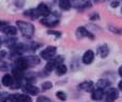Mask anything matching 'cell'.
<instances>
[{
	"instance_id": "obj_1",
	"label": "cell",
	"mask_w": 122,
	"mask_h": 102,
	"mask_svg": "<svg viewBox=\"0 0 122 102\" xmlns=\"http://www.w3.org/2000/svg\"><path fill=\"white\" fill-rule=\"evenodd\" d=\"M16 24L18 26L20 30H21V33L26 37H32L33 33H34V27L28 23V22H23V21H17Z\"/></svg>"
},
{
	"instance_id": "obj_2",
	"label": "cell",
	"mask_w": 122,
	"mask_h": 102,
	"mask_svg": "<svg viewBox=\"0 0 122 102\" xmlns=\"http://www.w3.org/2000/svg\"><path fill=\"white\" fill-rule=\"evenodd\" d=\"M55 54H56V47L55 46H49L40 52V57L44 58V60H51L55 56Z\"/></svg>"
},
{
	"instance_id": "obj_3",
	"label": "cell",
	"mask_w": 122,
	"mask_h": 102,
	"mask_svg": "<svg viewBox=\"0 0 122 102\" xmlns=\"http://www.w3.org/2000/svg\"><path fill=\"white\" fill-rule=\"evenodd\" d=\"M9 101L11 102H32L30 96L27 95H11L9 96Z\"/></svg>"
},
{
	"instance_id": "obj_4",
	"label": "cell",
	"mask_w": 122,
	"mask_h": 102,
	"mask_svg": "<svg viewBox=\"0 0 122 102\" xmlns=\"http://www.w3.org/2000/svg\"><path fill=\"white\" fill-rule=\"evenodd\" d=\"M27 67H29V65L27 62V58L26 57H18L15 61V68H17L20 70H25Z\"/></svg>"
},
{
	"instance_id": "obj_5",
	"label": "cell",
	"mask_w": 122,
	"mask_h": 102,
	"mask_svg": "<svg viewBox=\"0 0 122 102\" xmlns=\"http://www.w3.org/2000/svg\"><path fill=\"white\" fill-rule=\"evenodd\" d=\"M1 30H3V33H5L6 35H16L17 33V29L12 26H6L5 22L1 23Z\"/></svg>"
},
{
	"instance_id": "obj_6",
	"label": "cell",
	"mask_w": 122,
	"mask_h": 102,
	"mask_svg": "<svg viewBox=\"0 0 122 102\" xmlns=\"http://www.w3.org/2000/svg\"><path fill=\"white\" fill-rule=\"evenodd\" d=\"M62 57H57V58H55V60H53V61H50V62H48V65L45 66V70L46 72H51V70L54 69V67H57L59 66V63L60 62H62Z\"/></svg>"
},
{
	"instance_id": "obj_7",
	"label": "cell",
	"mask_w": 122,
	"mask_h": 102,
	"mask_svg": "<svg viewBox=\"0 0 122 102\" xmlns=\"http://www.w3.org/2000/svg\"><path fill=\"white\" fill-rule=\"evenodd\" d=\"M117 97H118L117 90L114 89V88H110V89L107 90V93H106V101H107V102H114Z\"/></svg>"
},
{
	"instance_id": "obj_8",
	"label": "cell",
	"mask_w": 122,
	"mask_h": 102,
	"mask_svg": "<svg viewBox=\"0 0 122 102\" xmlns=\"http://www.w3.org/2000/svg\"><path fill=\"white\" fill-rule=\"evenodd\" d=\"M77 37L78 38H82V37H89L90 39H94V35L92 34V33H89L88 30L84 28V27H79L78 29H77Z\"/></svg>"
},
{
	"instance_id": "obj_9",
	"label": "cell",
	"mask_w": 122,
	"mask_h": 102,
	"mask_svg": "<svg viewBox=\"0 0 122 102\" xmlns=\"http://www.w3.org/2000/svg\"><path fill=\"white\" fill-rule=\"evenodd\" d=\"M93 60H94V54H93V51H90V50L87 51V52L83 55V58H82V61H83L84 65L92 63V62H93Z\"/></svg>"
},
{
	"instance_id": "obj_10",
	"label": "cell",
	"mask_w": 122,
	"mask_h": 102,
	"mask_svg": "<svg viewBox=\"0 0 122 102\" xmlns=\"http://www.w3.org/2000/svg\"><path fill=\"white\" fill-rule=\"evenodd\" d=\"M23 90H25V93L29 94V95H37L39 93V89L33 86V85H30V84H26L25 86H22Z\"/></svg>"
},
{
	"instance_id": "obj_11",
	"label": "cell",
	"mask_w": 122,
	"mask_h": 102,
	"mask_svg": "<svg viewBox=\"0 0 122 102\" xmlns=\"http://www.w3.org/2000/svg\"><path fill=\"white\" fill-rule=\"evenodd\" d=\"M40 22H42L43 24H45V26H48V27H54V26H56L59 23V18L48 17V18H43Z\"/></svg>"
},
{
	"instance_id": "obj_12",
	"label": "cell",
	"mask_w": 122,
	"mask_h": 102,
	"mask_svg": "<svg viewBox=\"0 0 122 102\" xmlns=\"http://www.w3.org/2000/svg\"><path fill=\"white\" fill-rule=\"evenodd\" d=\"M38 11H39L40 15L48 16V15L50 14V9H49V6H48L46 4L42 3V4H39V5H38Z\"/></svg>"
},
{
	"instance_id": "obj_13",
	"label": "cell",
	"mask_w": 122,
	"mask_h": 102,
	"mask_svg": "<svg viewBox=\"0 0 122 102\" xmlns=\"http://www.w3.org/2000/svg\"><path fill=\"white\" fill-rule=\"evenodd\" d=\"M103 96H104V91H103V89H100V88L94 90L93 94H92V98H93L94 101H100L101 98H103Z\"/></svg>"
},
{
	"instance_id": "obj_14",
	"label": "cell",
	"mask_w": 122,
	"mask_h": 102,
	"mask_svg": "<svg viewBox=\"0 0 122 102\" xmlns=\"http://www.w3.org/2000/svg\"><path fill=\"white\" fill-rule=\"evenodd\" d=\"M1 83L5 86H12V84H14V77L10 75V74H5L3 77V79H1Z\"/></svg>"
},
{
	"instance_id": "obj_15",
	"label": "cell",
	"mask_w": 122,
	"mask_h": 102,
	"mask_svg": "<svg viewBox=\"0 0 122 102\" xmlns=\"http://www.w3.org/2000/svg\"><path fill=\"white\" fill-rule=\"evenodd\" d=\"M39 15H40V14H39V11H38V9H30V10H28V11H25V16L30 17L32 19H37Z\"/></svg>"
},
{
	"instance_id": "obj_16",
	"label": "cell",
	"mask_w": 122,
	"mask_h": 102,
	"mask_svg": "<svg viewBox=\"0 0 122 102\" xmlns=\"http://www.w3.org/2000/svg\"><path fill=\"white\" fill-rule=\"evenodd\" d=\"M98 54L100 55V57H106L109 55V47L106 45H101L98 47Z\"/></svg>"
},
{
	"instance_id": "obj_17",
	"label": "cell",
	"mask_w": 122,
	"mask_h": 102,
	"mask_svg": "<svg viewBox=\"0 0 122 102\" xmlns=\"http://www.w3.org/2000/svg\"><path fill=\"white\" fill-rule=\"evenodd\" d=\"M93 86H94L93 81H84V83H82L79 85V88L82 90H84V91H92L93 90Z\"/></svg>"
},
{
	"instance_id": "obj_18",
	"label": "cell",
	"mask_w": 122,
	"mask_h": 102,
	"mask_svg": "<svg viewBox=\"0 0 122 102\" xmlns=\"http://www.w3.org/2000/svg\"><path fill=\"white\" fill-rule=\"evenodd\" d=\"M26 58H27V62H28L29 66H36V65L40 63V60L37 56H29V57H26Z\"/></svg>"
},
{
	"instance_id": "obj_19",
	"label": "cell",
	"mask_w": 122,
	"mask_h": 102,
	"mask_svg": "<svg viewBox=\"0 0 122 102\" xmlns=\"http://www.w3.org/2000/svg\"><path fill=\"white\" fill-rule=\"evenodd\" d=\"M59 5L62 10H70L71 9V1L70 0H59Z\"/></svg>"
},
{
	"instance_id": "obj_20",
	"label": "cell",
	"mask_w": 122,
	"mask_h": 102,
	"mask_svg": "<svg viewBox=\"0 0 122 102\" xmlns=\"http://www.w3.org/2000/svg\"><path fill=\"white\" fill-rule=\"evenodd\" d=\"M67 72V67L65 66V65H59L57 67H56V73L59 74V75H61V74H65Z\"/></svg>"
},
{
	"instance_id": "obj_21",
	"label": "cell",
	"mask_w": 122,
	"mask_h": 102,
	"mask_svg": "<svg viewBox=\"0 0 122 102\" xmlns=\"http://www.w3.org/2000/svg\"><path fill=\"white\" fill-rule=\"evenodd\" d=\"M110 85V83L107 80H105V79H100L99 81H98V86L100 88V89H103V88H107Z\"/></svg>"
},
{
	"instance_id": "obj_22",
	"label": "cell",
	"mask_w": 122,
	"mask_h": 102,
	"mask_svg": "<svg viewBox=\"0 0 122 102\" xmlns=\"http://www.w3.org/2000/svg\"><path fill=\"white\" fill-rule=\"evenodd\" d=\"M53 88V84L50 83V81H45V83H43L42 85V89L43 90H49V89H51Z\"/></svg>"
},
{
	"instance_id": "obj_23",
	"label": "cell",
	"mask_w": 122,
	"mask_h": 102,
	"mask_svg": "<svg viewBox=\"0 0 122 102\" xmlns=\"http://www.w3.org/2000/svg\"><path fill=\"white\" fill-rule=\"evenodd\" d=\"M56 96H57V98H60L61 101H65V100H66V95H65V93H62V91H57Z\"/></svg>"
},
{
	"instance_id": "obj_24",
	"label": "cell",
	"mask_w": 122,
	"mask_h": 102,
	"mask_svg": "<svg viewBox=\"0 0 122 102\" xmlns=\"http://www.w3.org/2000/svg\"><path fill=\"white\" fill-rule=\"evenodd\" d=\"M37 102H51V101H50V98H48V97L39 96V97L37 98Z\"/></svg>"
},
{
	"instance_id": "obj_25",
	"label": "cell",
	"mask_w": 122,
	"mask_h": 102,
	"mask_svg": "<svg viewBox=\"0 0 122 102\" xmlns=\"http://www.w3.org/2000/svg\"><path fill=\"white\" fill-rule=\"evenodd\" d=\"M48 33H49V34H54V35H56V37H60V35H61L60 32H53V30H49Z\"/></svg>"
},
{
	"instance_id": "obj_26",
	"label": "cell",
	"mask_w": 122,
	"mask_h": 102,
	"mask_svg": "<svg viewBox=\"0 0 122 102\" xmlns=\"http://www.w3.org/2000/svg\"><path fill=\"white\" fill-rule=\"evenodd\" d=\"M118 5H120L118 1H112V3H111V6H112V7H117Z\"/></svg>"
},
{
	"instance_id": "obj_27",
	"label": "cell",
	"mask_w": 122,
	"mask_h": 102,
	"mask_svg": "<svg viewBox=\"0 0 122 102\" xmlns=\"http://www.w3.org/2000/svg\"><path fill=\"white\" fill-rule=\"evenodd\" d=\"M1 69H3V70H6V69H7V66H6V63H1Z\"/></svg>"
},
{
	"instance_id": "obj_28",
	"label": "cell",
	"mask_w": 122,
	"mask_h": 102,
	"mask_svg": "<svg viewBox=\"0 0 122 102\" xmlns=\"http://www.w3.org/2000/svg\"><path fill=\"white\" fill-rule=\"evenodd\" d=\"M0 56H1V58H4V57L6 56V52H5V51H4V50L1 51V52H0Z\"/></svg>"
},
{
	"instance_id": "obj_29",
	"label": "cell",
	"mask_w": 122,
	"mask_h": 102,
	"mask_svg": "<svg viewBox=\"0 0 122 102\" xmlns=\"http://www.w3.org/2000/svg\"><path fill=\"white\" fill-rule=\"evenodd\" d=\"M118 74L122 77V66H121V67H120V69H118Z\"/></svg>"
},
{
	"instance_id": "obj_30",
	"label": "cell",
	"mask_w": 122,
	"mask_h": 102,
	"mask_svg": "<svg viewBox=\"0 0 122 102\" xmlns=\"http://www.w3.org/2000/svg\"><path fill=\"white\" fill-rule=\"evenodd\" d=\"M99 18V15H93V16H92V19H95V18Z\"/></svg>"
},
{
	"instance_id": "obj_31",
	"label": "cell",
	"mask_w": 122,
	"mask_h": 102,
	"mask_svg": "<svg viewBox=\"0 0 122 102\" xmlns=\"http://www.w3.org/2000/svg\"><path fill=\"white\" fill-rule=\"evenodd\" d=\"M118 88H120V89L122 90V80H121V81H120V83H118Z\"/></svg>"
},
{
	"instance_id": "obj_32",
	"label": "cell",
	"mask_w": 122,
	"mask_h": 102,
	"mask_svg": "<svg viewBox=\"0 0 122 102\" xmlns=\"http://www.w3.org/2000/svg\"><path fill=\"white\" fill-rule=\"evenodd\" d=\"M95 1H98V3H101V1H105V0H95Z\"/></svg>"
}]
</instances>
